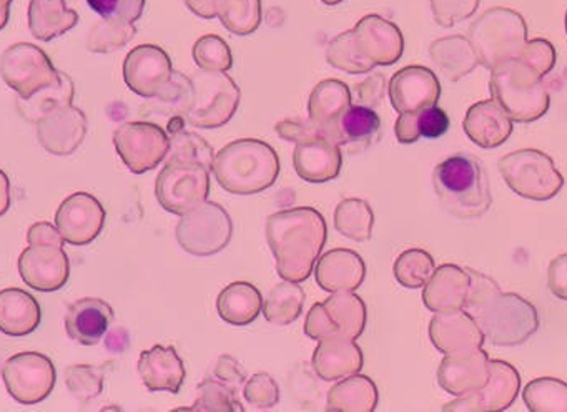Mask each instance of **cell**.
<instances>
[{"instance_id": "obj_1", "label": "cell", "mask_w": 567, "mask_h": 412, "mask_svg": "<svg viewBox=\"0 0 567 412\" xmlns=\"http://www.w3.org/2000/svg\"><path fill=\"white\" fill-rule=\"evenodd\" d=\"M265 231L280 278L307 281L328 239L323 215L311 206L285 209L268 216Z\"/></svg>"}, {"instance_id": "obj_2", "label": "cell", "mask_w": 567, "mask_h": 412, "mask_svg": "<svg viewBox=\"0 0 567 412\" xmlns=\"http://www.w3.org/2000/svg\"><path fill=\"white\" fill-rule=\"evenodd\" d=\"M404 40L394 23L368 16L328 47L327 60L347 73H367L377 65H393L403 55Z\"/></svg>"}, {"instance_id": "obj_3", "label": "cell", "mask_w": 567, "mask_h": 412, "mask_svg": "<svg viewBox=\"0 0 567 412\" xmlns=\"http://www.w3.org/2000/svg\"><path fill=\"white\" fill-rule=\"evenodd\" d=\"M212 172L218 185L231 195H257L277 182L280 158L264 140H235L215 153Z\"/></svg>"}, {"instance_id": "obj_4", "label": "cell", "mask_w": 567, "mask_h": 412, "mask_svg": "<svg viewBox=\"0 0 567 412\" xmlns=\"http://www.w3.org/2000/svg\"><path fill=\"white\" fill-rule=\"evenodd\" d=\"M433 186L444 212L460 219L481 218L493 205L489 178L483 163L464 153L437 163Z\"/></svg>"}, {"instance_id": "obj_5", "label": "cell", "mask_w": 567, "mask_h": 412, "mask_svg": "<svg viewBox=\"0 0 567 412\" xmlns=\"http://www.w3.org/2000/svg\"><path fill=\"white\" fill-rule=\"evenodd\" d=\"M491 95L513 122L530 123L543 119L550 96L543 76L519 59L507 60L491 70Z\"/></svg>"}, {"instance_id": "obj_6", "label": "cell", "mask_w": 567, "mask_h": 412, "mask_svg": "<svg viewBox=\"0 0 567 412\" xmlns=\"http://www.w3.org/2000/svg\"><path fill=\"white\" fill-rule=\"evenodd\" d=\"M464 311L473 316L484 341L501 348L524 344L539 329L536 306L516 292H494Z\"/></svg>"}, {"instance_id": "obj_7", "label": "cell", "mask_w": 567, "mask_h": 412, "mask_svg": "<svg viewBox=\"0 0 567 412\" xmlns=\"http://www.w3.org/2000/svg\"><path fill=\"white\" fill-rule=\"evenodd\" d=\"M470 42L481 65L493 70L507 60L519 59L527 42V25L519 12L494 7L474 20Z\"/></svg>"}, {"instance_id": "obj_8", "label": "cell", "mask_w": 567, "mask_h": 412, "mask_svg": "<svg viewBox=\"0 0 567 412\" xmlns=\"http://www.w3.org/2000/svg\"><path fill=\"white\" fill-rule=\"evenodd\" d=\"M497 169L516 195L534 202H547L563 189L564 176L553 158L540 150L523 148L507 153Z\"/></svg>"}, {"instance_id": "obj_9", "label": "cell", "mask_w": 567, "mask_h": 412, "mask_svg": "<svg viewBox=\"0 0 567 412\" xmlns=\"http://www.w3.org/2000/svg\"><path fill=\"white\" fill-rule=\"evenodd\" d=\"M194 102L185 120L197 128H220L240 105V89L225 72L202 70L192 76Z\"/></svg>"}, {"instance_id": "obj_10", "label": "cell", "mask_w": 567, "mask_h": 412, "mask_svg": "<svg viewBox=\"0 0 567 412\" xmlns=\"http://www.w3.org/2000/svg\"><path fill=\"white\" fill-rule=\"evenodd\" d=\"M175 233L184 251L204 258L227 248L234 236V222L224 206L205 202L182 215Z\"/></svg>"}, {"instance_id": "obj_11", "label": "cell", "mask_w": 567, "mask_h": 412, "mask_svg": "<svg viewBox=\"0 0 567 412\" xmlns=\"http://www.w3.org/2000/svg\"><path fill=\"white\" fill-rule=\"evenodd\" d=\"M210 195V169L200 163L165 162L155 182V196L162 208L185 215L207 202Z\"/></svg>"}, {"instance_id": "obj_12", "label": "cell", "mask_w": 567, "mask_h": 412, "mask_svg": "<svg viewBox=\"0 0 567 412\" xmlns=\"http://www.w3.org/2000/svg\"><path fill=\"white\" fill-rule=\"evenodd\" d=\"M367 305L360 296L353 291L333 292L310 309L305 334L315 341L333 336L358 339L367 328Z\"/></svg>"}, {"instance_id": "obj_13", "label": "cell", "mask_w": 567, "mask_h": 412, "mask_svg": "<svg viewBox=\"0 0 567 412\" xmlns=\"http://www.w3.org/2000/svg\"><path fill=\"white\" fill-rule=\"evenodd\" d=\"M9 394L25 405L45 401L54 391L58 371L51 358L38 351L18 352L2 365Z\"/></svg>"}, {"instance_id": "obj_14", "label": "cell", "mask_w": 567, "mask_h": 412, "mask_svg": "<svg viewBox=\"0 0 567 412\" xmlns=\"http://www.w3.org/2000/svg\"><path fill=\"white\" fill-rule=\"evenodd\" d=\"M0 75L19 99H31L59 79V70L41 47L21 42L0 55Z\"/></svg>"}, {"instance_id": "obj_15", "label": "cell", "mask_w": 567, "mask_h": 412, "mask_svg": "<svg viewBox=\"0 0 567 412\" xmlns=\"http://www.w3.org/2000/svg\"><path fill=\"white\" fill-rule=\"evenodd\" d=\"M118 156L135 175L157 168L171 150L167 130L151 122H128L114 133Z\"/></svg>"}, {"instance_id": "obj_16", "label": "cell", "mask_w": 567, "mask_h": 412, "mask_svg": "<svg viewBox=\"0 0 567 412\" xmlns=\"http://www.w3.org/2000/svg\"><path fill=\"white\" fill-rule=\"evenodd\" d=\"M520 389V375L513 364L499 359H489V378L484 388L471 394L460 395L444 405L450 412H503L516 401Z\"/></svg>"}, {"instance_id": "obj_17", "label": "cell", "mask_w": 567, "mask_h": 412, "mask_svg": "<svg viewBox=\"0 0 567 412\" xmlns=\"http://www.w3.org/2000/svg\"><path fill=\"white\" fill-rule=\"evenodd\" d=\"M105 218L107 213L94 195L78 192L68 196L59 206L55 226L69 245L85 246L101 235Z\"/></svg>"}, {"instance_id": "obj_18", "label": "cell", "mask_w": 567, "mask_h": 412, "mask_svg": "<svg viewBox=\"0 0 567 412\" xmlns=\"http://www.w3.org/2000/svg\"><path fill=\"white\" fill-rule=\"evenodd\" d=\"M19 275L29 288L54 292L71 278V261L64 246L29 245L19 258Z\"/></svg>"}, {"instance_id": "obj_19", "label": "cell", "mask_w": 567, "mask_h": 412, "mask_svg": "<svg viewBox=\"0 0 567 412\" xmlns=\"http://www.w3.org/2000/svg\"><path fill=\"white\" fill-rule=\"evenodd\" d=\"M172 75L171 56L161 47L138 45L125 56V83L144 99H158L171 83Z\"/></svg>"}, {"instance_id": "obj_20", "label": "cell", "mask_w": 567, "mask_h": 412, "mask_svg": "<svg viewBox=\"0 0 567 412\" xmlns=\"http://www.w3.org/2000/svg\"><path fill=\"white\" fill-rule=\"evenodd\" d=\"M388 93L398 113L417 112L436 105L441 96V83L433 70L410 65L391 76Z\"/></svg>"}, {"instance_id": "obj_21", "label": "cell", "mask_w": 567, "mask_h": 412, "mask_svg": "<svg viewBox=\"0 0 567 412\" xmlns=\"http://www.w3.org/2000/svg\"><path fill=\"white\" fill-rule=\"evenodd\" d=\"M87 116L74 105H65L38 122V140L49 153L69 156L84 143Z\"/></svg>"}, {"instance_id": "obj_22", "label": "cell", "mask_w": 567, "mask_h": 412, "mask_svg": "<svg viewBox=\"0 0 567 412\" xmlns=\"http://www.w3.org/2000/svg\"><path fill=\"white\" fill-rule=\"evenodd\" d=\"M489 378V354L483 348L446 354L437 369V382L450 394L480 391Z\"/></svg>"}, {"instance_id": "obj_23", "label": "cell", "mask_w": 567, "mask_h": 412, "mask_svg": "<svg viewBox=\"0 0 567 412\" xmlns=\"http://www.w3.org/2000/svg\"><path fill=\"white\" fill-rule=\"evenodd\" d=\"M430 339L443 354L473 351L484 344L480 326L464 309L436 312L430 322Z\"/></svg>"}, {"instance_id": "obj_24", "label": "cell", "mask_w": 567, "mask_h": 412, "mask_svg": "<svg viewBox=\"0 0 567 412\" xmlns=\"http://www.w3.org/2000/svg\"><path fill=\"white\" fill-rule=\"evenodd\" d=\"M381 130V119L371 106L350 105L334 122L323 126V136L357 153L367 148Z\"/></svg>"}, {"instance_id": "obj_25", "label": "cell", "mask_w": 567, "mask_h": 412, "mask_svg": "<svg viewBox=\"0 0 567 412\" xmlns=\"http://www.w3.org/2000/svg\"><path fill=\"white\" fill-rule=\"evenodd\" d=\"M315 278L324 291H354L367 278V265L363 258L351 249H331L318 258Z\"/></svg>"}, {"instance_id": "obj_26", "label": "cell", "mask_w": 567, "mask_h": 412, "mask_svg": "<svg viewBox=\"0 0 567 412\" xmlns=\"http://www.w3.org/2000/svg\"><path fill=\"white\" fill-rule=\"evenodd\" d=\"M137 369L148 391L171 394L181 392L187 374L184 361L174 346L157 344L142 352Z\"/></svg>"}, {"instance_id": "obj_27", "label": "cell", "mask_w": 567, "mask_h": 412, "mask_svg": "<svg viewBox=\"0 0 567 412\" xmlns=\"http://www.w3.org/2000/svg\"><path fill=\"white\" fill-rule=\"evenodd\" d=\"M293 165L295 172L303 182L327 183L340 175L343 155L340 146L320 136V138L297 143Z\"/></svg>"}, {"instance_id": "obj_28", "label": "cell", "mask_w": 567, "mask_h": 412, "mask_svg": "<svg viewBox=\"0 0 567 412\" xmlns=\"http://www.w3.org/2000/svg\"><path fill=\"white\" fill-rule=\"evenodd\" d=\"M313 369L327 382L340 381L363 369V351L351 338H323L313 354Z\"/></svg>"}, {"instance_id": "obj_29", "label": "cell", "mask_w": 567, "mask_h": 412, "mask_svg": "<svg viewBox=\"0 0 567 412\" xmlns=\"http://www.w3.org/2000/svg\"><path fill=\"white\" fill-rule=\"evenodd\" d=\"M114 309L101 298H82L69 306L65 331L72 341L95 346L111 328Z\"/></svg>"}, {"instance_id": "obj_30", "label": "cell", "mask_w": 567, "mask_h": 412, "mask_svg": "<svg viewBox=\"0 0 567 412\" xmlns=\"http://www.w3.org/2000/svg\"><path fill=\"white\" fill-rule=\"evenodd\" d=\"M463 128L467 138L481 148H497L513 133V120L494 100H483L470 106Z\"/></svg>"}, {"instance_id": "obj_31", "label": "cell", "mask_w": 567, "mask_h": 412, "mask_svg": "<svg viewBox=\"0 0 567 412\" xmlns=\"http://www.w3.org/2000/svg\"><path fill=\"white\" fill-rule=\"evenodd\" d=\"M470 286L471 276L467 269L456 265L440 266L424 285V306L433 312L463 309Z\"/></svg>"}, {"instance_id": "obj_32", "label": "cell", "mask_w": 567, "mask_h": 412, "mask_svg": "<svg viewBox=\"0 0 567 412\" xmlns=\"http://www.w3.org/2000/svg\"><path fill=\"white\" fill-rule=\"evenodd\" d=\"M42 309L38 299L19 288L0 291V331L12 338L31 334L41 326Z\"/></svg>"}, {"instance_id": "obj_33", "label": "cell", "mask_w": 567, "mask_h": 412, "mask_svg": "<svg viewBox=\"0 0 567 412\" xmlns=\"http://www.w3.org/2000/svg\"><path fill=\"white\" fill-rule=\"evenodd\" d=\"M79 13L69 9L65 0H31L29 6V30L42 42H51L74 29Z\"/></svg>"}, {"instance_id": "obj_34", "label": "cell", "mask_w": 567, "mask_h": 412, "mask_svg": "<svg viewBox=\"0 0 567 412\" xmlns=\"http://www.w3.org/2000/svg\"><path fill=\"white\" fill-rule=\"evenodd\" d=\"M264 309V298L251 282L235 281L221 289L217 298V311L231 326H248Z\"/></svg>"}, {"instance_id": "obj_35", "label": "cell", "mask_w": 567, "mask_h": 412, "mask_svg": "<svg viewBox=\"0 0 567 412\" xmlns=\"http://www.w3.org/2000/svg\"><path fill=\"white\" fill-rule=\"evenodd\" d=\"M380 392L368 375L353 374L340 379L328 392L327 411L373 412L378 408Z\"/></svg>"}, {"instance_id": "obj_36", "label": "cell", "mask_w": 567, "mask_h": 412, "mask_svg": "<svg viewBox=\"0 0 567 412\" xmlns=\"http://www.w3.org/2000/svg\"><path fill=\"white\" fill-rule=\"evenodd\" d=\"M430 55L451 82L463 79L467 73L473 72L480 63L470 39L463 35H451L436 40L430 47Z\"/></svg>"}, {"instance_id": "obj_37", "label": "cell", "mask_w": 567, "mask_h": 412, "mask_svg": "<svg viewBox=\"0 0 567 412\" xmlns=\"http://www.w3.org/2000/svg\"><path fill=\"white\" fill-rule=\"evenodd\" d=\"M447 113L437 105L426 106L417 112L400 113L394 133L403 145L416 143L420 138H440L450 130Z\"/></svg>"}, {"instance_id": "obj_38", "label": "cell", "mask_w": 567, "mask_h": 412, "mask_svg": "<svg viewBox=\"0 0 567 412\" xmlns=\"http://www.w3.org/2000/svg\"><path fill=\"white\" fill-rule=\"evenodd\" d=\"M75 86L68 73L59 70V79L52 85L39 90L31 99H18V110L22 119L38 123L42 116L55 112L74 102Z\"/></svg>"}, {"instance_id": "obj_39", "label": "cell", "mask_w": 567, "mask_h": 412, "mask_svg": "<svg viewBox=\"0 0 567 412\" xmlns=\"http://www.w3.org/2000/svg\"><path fill=\"white\" fill-rule=\"evenodd\" d=\"M351 105V90L340 80H323L315 86L308 100L311 122L324 126L334 122Z\"/></svg>"}, {"instance_id": "obj_40", "label": "cell", "mask_w": 567, "mask_h": 412, "mask_svg": "<svg viewBox=\"0 0 567 412\" xmlns=\"http://www.w3.org/2000/svg\"><path fill=\"white\" fill-rule=\"evenodd\" d=\"M305 306V291L295 281H287L275 286L264 301V316L275 326H288L300 318Z\"/></svg>"}, {"instance_id": "obj_41", "label": "cell", "mask_w": 567, "mask_h": 412, "mask_svg": "<svg viewBox=\"0 0 567 412\" xmlns=\"http://www.w3.org/2000/svg\"><path fill=\"white\" fill-rule=\"evenodd\" d=\"M374 213L364 199H343L334 209V228L344 238L368 241L373 235Z\"/></svg>"}, {"instance_id": "obj_42", "label": "cell", "mask_w": 567, "mask_h": 412, "mask_svg": "<svg viewBox=\"0 0 567 412\" xmlns=\"http://www.w3.org/2000/svg\"><path fill=\"white\" fill-rule=\"evenodd\" d=\"M523 401L530 412H567V382L537 378L524 388Z\"/></svg>"}, {"instance_id": "obj_43", "label": "cell", "mask_w": 567, "mask_h": 412, "mask_svg": "<svg viewBox=\"0 0 567 412\" xmlns=\"http://www.w3.org/2000/svg\"><path fill=\"white\" fill-rule=\"evenodd\" d=\"M214 13L237 35H248L260 25V0H214Z\"/></svg>"}, {"instance_id": "obj_44", "label": "cell", "mask_w": 567, "mask_h": 412, "mask_svg": "<svg viewBox=\"0 0 567 412\" xmlns=\"http://www.w3.org/2000/svg\"><path fill=\"white\" fill-rule=\"evenodd\" d=\"M436 269L433 256L421 248H411L401 253L394 261V278L408 289L424 288L427 279Z\"/></svg>"}, {"instance_id": "obj_45", "label": "cell", "mask_w": 567, "mask_h": 412, "mask_svg": "<svg viewBox=\"0 0 567 412\" xmlns=\"http://www.w3.org/2000/svg\"><path fill=\"white\" fill-rule=\"evenodd\" d=\"M134 23L124 20L102 19L92 27L87 37V49L94 53H109L127 45L135 37Z\"/></svg>"}, {"instance_id": "obj_46", "label": "cell", "mask_w": 567, "mask_h": 412, "mask_svg": "<svg viewBox=\"0 0 567 412\" xmlns=\"http://www.w3.org/2000/svg\"><path fill=\"white\" fill-rule=\"evenodd\" d=\"M197 401L192 411L202 412H241L244 405L238 401L237 389L225 384L224 381L205 379L197 389Z\"/></svg>"}, {"instance_id": "obj_47", "label": "cell", "mask_w": 567, "mask_h": 412, "mask_svg": "<svg viewBox=\"0 0 567 412\" xmlns=\"http://www.w3.org/2000/svg\"><path fill=\"white\" fill-rule=\"evenodd\" d=\"M215 152L207 140L202 138L197 133L182 132L171 135V150H168L167 162H190L200 163L212 169Z\"/></svg>"}, {"instance_id": "obj_48", "label": "cell", "mask_w": 567, "mask_h": 412, "mask_svg": "<svg viewBox=\"0 0 567 412\" xmlns=\"http://www.w3.org/2000/svg\"><path fill=\"white\" fill-rule=\"evenodd\" d=\"M104 369L91 364L69 365L65 371V384L71 394L82 404L99 398L104 391Z\"/></svg>"}, {"instance_id": "obj_49", "label": "cell", "mask_w": 567, "mask_h": 412, "mask_svg": "<svg viewBox=\"0 0 567 412\" xmlns=\"http://www.w3.org/2000/svg\"><path fill=\"white\" fill-rule=\"evenodd\" d=\"M194 60L202 70L227 72L234 65L230 47L217 35H205L195 43Z\"/></svg>"}, {"instance_id": "obj_50", "label": "cell", "mask_w": 567, "mask_h": 412, "mask_svg": "<svg viewBox=\"0 0 567 412\" xmlns=\"http://www.w3.org/2000/svg\"><path fill=\"white\" fill-rule=\"evenodd\" d=\"M245 401L255 409H271L280 401V388L267 372L251 375L244 389Z\"/></svg>"}, {"instance_id": "obj_51", "label": "cell", "mask_w": 567, "mask_h": 412, "mask_svg": "<svg viewBox=\"0 0 567 412\" xmlns=\"http://www.w3.org/2000/svg\"><path fill=\"white\" fill-rule=\"evenodd\" d=\"M519 60L544 79L556 65L557 53L549 40L533 39L527 40Z\"/></svg>"}, {"instance_id": "obj_52", "label": "cell", "mask_w": 567, "mask_h": 412, "mask_svg": "<svg viewBox=\"0 0 567 412\" xmlns=\"http://www.w3.org/2000/svg\"><path fill=\"white\" fill-rule=\"evenodd\" d=\"M89 7L102 19L137 22L144 12L145 0H87Z\"/></svg>"}, {"instance_id": "obj_53", "label": "cell", "mask_w": 567, "mask_h": 412, "mask_svg": "<svg viewBox=\"0 0 567 412\" xmlns=\"http://www.w3.org/2000/svg\"><path fill=\"white\" fill-rule=\"evenodd\" d=\"M481 0H431L434 19L440 25L451 27L476 13Z\"/></svg>"}, {"instance_id": "obj_54", "label": "cell", "mask_w": 567, "mask_h": 412, "mask_svg": "<svg viewBox=\"0 0 567 412\" xmlns=\"http://www.w3.org/2000/svg\"><path fill=\"white\" fill-rule=\"evenodd\" d=\"M275 130H277L278 136L291 143L308 142V140L323 136V126L317 125L311 120L308 122L307 120H284V122L277 123Z\"/></svg>"}, {"instance_id": "obj_55", "label": "cell", "mask_w": 567, "mask_h": 412, "mask_svg": "<svg viewBox=\"0 0 567 412\" xmlns=\"http://www.w3.org/2000/svg\"><path fill=\"white\" fill-rule=\"evenodd\" d=\"M547 286L560 301H567V253L556 256L547 269Z\"/></svg>"}, {"instance_id": "obj_56", "label": "cell", "mask_w": 567, "mask_h": 412, "mask_svg": "<svg viewBox=\"0 0 567 412\" xmlns=\"http://www.w3.org/2000/svg\"><path fill=\"white\" fill-rule=\"evenodd\" d=\"M215 375L220 381H224L225 384L231 385V388L237 389L238 385L244 384L247 381V374H245L244 368H241L240 362L237 359L231 358V356L224 354L221 358H218L217 364H215L214 369Z\"/></svg>"}, {"instance_id": "obj_57", "label": "cell", "mask_w": 567, "mask_h": 412, "mask_svg": "<svg viewBox=\"0 0 567 412\" xmlns=\"http://www.w3.org/2000/svg\"><path fill=\"white\" fill-rule=\"evenodd\" d=\"M29 245H58L64 246V238L59 233L58 226L49 222H39L32 225L28 231Z\"/></svg>"}, {"instance_id": "obj_58", "label": "cell", "mask_w": 567, "mask_h": 412, "mask_svg": "<svg viewBox=\"0 0 567 412\" xmlns=\"http://www.w3.org/2000/svg\"><path fill=\"white\" fill-rule=\"evenodd\" d=\"M358 99L361 105L373 106L383 100L384 95V76L383 73L370 76L363 83L357 86Z\"/></svg>"}, {"instance_id": "obj_59", "label": "cell", "mask_w": 567, "mask_h": 412, "mask_svg": "<svg viewBox=\"0 0 567 412\" xmlns=\"http://www.w3.org/2000/svg\"><path fill=\"white\" fill-rule=\"evenodd\" d=\"M11 179L6 175V172L0 169V216H4L11 208Z\"/></svg>"}, {"instance_id": "obj_60", "label": "cell", "mask_w": 567, "mask_h": 412, "mask_svg": "<svg viewBox=\"0 0 567 412\" xmlns=\"http://www.w3.org/2000/svg\"><path fill=\"white\" fill-rule=\"evenodd\" d=\"M187 6L204 19H214V0H187Z\"/></svg>"}, {"instance_id": "obj_61", "label": "cell", "mask_w": 567, "mask_h": 412, "mask_svg": "<svg viewBox=\"0 0 567 412\" xmlns=\"http://www.w3.org/2000/svg\"><path fill=\"white\" fill-rule=\"evenodd\" d=\"M12 0H0V30L8 25Z\"/></svg>"}, {"instance_id": "obj_62", "label": "cell", "mask_w": 567, "mask_h": 412, "mask_svg": "<svg viewBox=\"0 0 567 412\" xmlns=\"http://www.w3.org/2000/svg\"><path fill=\"white\" fill-rule=\"evenodd\" d=\"M182 130H185V116L175 115L174 119L168 122L167 133L168 135H174V133L182 132Z\"/></svg>"}, {"instance_id": "obj_63", "label": "cell", "mask_w": 567, "mask_h": 412, "mask_svg": "<svg viewBox=\"0 0 567 412\" xmlns=\"http://www.w3.org/2000/svg\"><path fill=\"white\" fill-rule=\"evenodd\" d=\"M328 6H337V3L343 2V0H323Z\"/></svg>"}, {"instance_id": "obj_64", "label": "cell", "mask_w": 567, "mask_h": 412, "mask_svg": "<svg viewBox=\"0 0 567 412\" xmlns=\"http://www.w3.org/2000/svg\"><path fill=\"white\" fill-rule=\"evenodd\" d=\"M566 33H567V12H566Z\"/></svg>"}]
</instances>
